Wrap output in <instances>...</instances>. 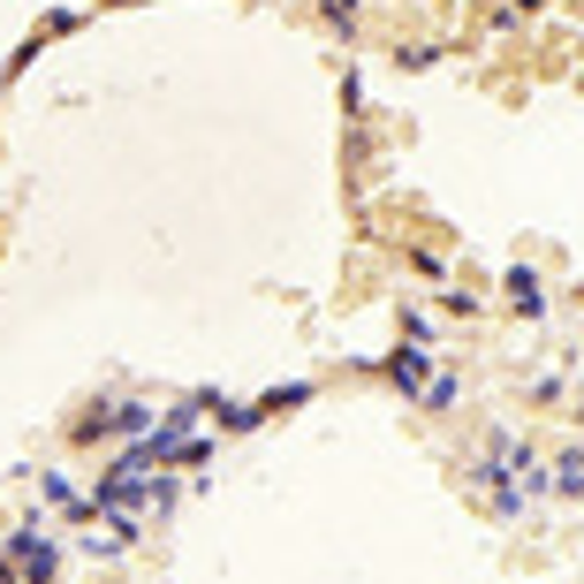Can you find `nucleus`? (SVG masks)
I'll use <instances>...</instances> for the list:
<instances>
[{
    "instance_id": "3",
    "label": "nucleus",
    "mask_w": 584,
    "mask_h": 584,
    "mask_svg": "<svg viewBox=\"0 0 584 584\" xmlns=\"http://www.w3.org/2000/svg\"><path fill=\"white\" fill-rule=\"evenodd\" d=\"M107 433H152V410L145 403H99L77 417V441H107Z\"/></svg>"
},
{
    "instance_id": "5",
    "label": "nucleus",
    "mask_w": 584,
    "mask_h": 584,
    "mask_svg": "<svg viewBox=\"0 0 584 584\" xmlns=\"http://www.w3.org/2000/svg\"><path fill=\"white\" fill-rule=\"evenodd\" d=\"M546 494H570V501H584V448H570L562 463H546Z\"/></svg>"
},
{
    "instance_id": "4",
    "label": "nucleus",
    "mask_w": 584,
    "mask_h": 584,
    "mask_svg": "<svg viewBox=\"0 0 584 584\" xmlns=\"http://www.w3.org/2000/svg\"><path fill=\"white\" fill-rule=\"evenodd\" d=\"M8 570H16L23 584H53L61 577V554H53L39 532H16V540H8Z\"/></svg>"
},
{
    "instance_id": "1",
    "label": "nucleus",
    "mask_w": 584,
    "mask_h": 584,
    "mask_svg": "<svg viewBox=\"0 0 584 584\" xmlns=\"http://www.w3.org/2000/svg\"><path fill=\"white\" fill-rule=\"evenodd\" d=\"M486 486H494L501 516H524V508H532V501L546 494V463H532V456H524V441H494Z\"/></svg>"
},
{
    "instance_id": "6",
    "label": "nucleus",
    "mask_w": 584,
    "mask_h": 584,
    "mask_svg": "<svg viewBox=\"0 0 584 584\" xmlns=\"http://www.w3.org/2000/svg\"><path fill=\"white\" fill-rule=\"evenodd\" d=\"M508 304H516L524 319H540V311H546V289H540V274H532V266H516V274H508Z\"/></svg>"
},
{
    "instance_id": "2",
    "label": "nucleus",
    "mask_w": 584,
    "mask_h": 584,
    "mask_svg": "<svg viewBox=\"0 0 584 584\" xmlns=\"http://www.w3.org/2000/svg\"><path fill=\"white\" fill-rule=\"evenodd\" d=\"M387 379H395L403 395H417V403H433V410H448V403H456V379H448V373H433L417 342H403V349L387 357Z\"/></svg>"
},
{
    "instance_id": "7",
    "label": "nucleus",
    "mask_w": 584,
    "mask_h": 584,
    "mask_svg": "<svg viewBox=\"0 0 584 584\" xmlns=\"http://www.w3.org/2000/svg\"><path fill=\"white\" fill-rule=\"evenodd\" d=\"M349 8H357V0H334V16H342V23H349Z\"/></svg>"
}]
</instances>
